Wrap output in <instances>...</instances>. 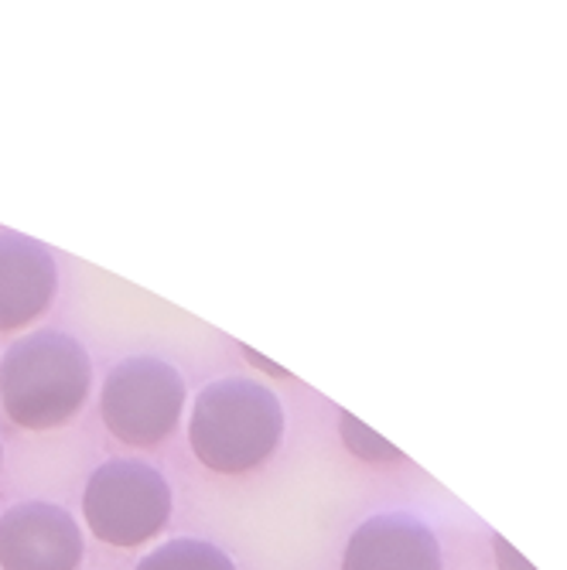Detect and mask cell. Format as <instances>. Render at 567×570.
<instances>
[{
    "label": "cell",
    "instance_id": "1",
    "mask_svg": "<svg viewBox=\"0 0 567 570\" xmlns=\"http://www.w3.org/2000/svg\"><path fill=\"white\" fill-rule=\"evenodd\" d=\"M92 386V362L79 338L41 328L18 338L0 358V406L25 431L69 424Z\"/></svg>",
    "mask_w": 567,
    "mask_h": 570
},
{
    "label": "cell",
    "instance_id": "2",
    "mask_svg": "<svg viewBox=\"0 0 567 570\" xmlns=\"http://www.w3.org/2000/svg\"><path fill=\"white\" fill-rule=\"evenodd\" d=\"M284 441V406L264 383L229 376L195 396L188 444L216 475H246L277 454Z\"/></svg>",
    "mask_w": 567,
    "mask_h": 570
},
{
    "label": "cell",
    "instance_id": "3",
    "mask_svg": "<svg viewBox=\"0 0 567 570\" xmlns=\"http://www.w3.org/2000/svg\"><path fill=\"white\" fill-rule=\"evenodd\" d=\"M82 512L96 540L134 550L165 533L172 520V485L154 464L117 458L89 475Z\"/></svg>",
    "mask_w": 567,
    "mask_h": 570
},
{
    "label": "cell",
    "instance_id": "4",
    "mask_svg": "<svg viewBox=\"0 0 567 570\" xmlns=\"http://www.w3.org/2000/svg\"><path fill=\"white\" fill-rule=\"evenodd\" d=\"M185 380L158 355H130L110 370L99 393L107 431L127 448L165 444L185 410Z\"/></svg>",
    "mask_w": 567,
    "mask_h": 570
},
{
    "label": "cell",
    "instance_id": "5",
    "mask_svg": "<svg viewBox=\"0 0 567 570\" xmlns=\"http://www.w3.org/2000/svg\"><path fill=\"white\" fill-rule=\"evenodd\" d=\"M82 533L56 502H18L0 515V567L4 570H76Z\"/></svg>",
    "mask_w": 567,
    "mask_h": 570
},
{
    "label": "cell",
    "instance_id": "6",
    "mask_svg": "<svg viewBox=\"0 0 567 570\" xmlns=\"http://www.w3.org/2000/svg\"><path fill=\"white\" fill-rule=\"evenodd\" d=\"M342 570H441V543L414 512H380L349 537Z\"/></svg>",
    "mask_w": 567,
    "mask_h": 570
},
{
    "label": "cell",
    "instance_id": "7",
    "mask_svg": "<svg viewBox=\"0 0 567 570\" xmlns=\"http://www.w3.org/2000/svg\"><path fill=\"white\" fill-rule=\"evenodd\" d=\"M59 287L56 256L21 233H0V332L41 318Z\"/></svg>",
    "mask_w": 567,
    "mask_h": 570
},
{
    "label": "cell",
    "instance_id": "8",
    "mask_svg": "<svg viewBox=\"0 0 567 570\" xmlns=\"http://www.w3.org/2000/svg\"><path fill=\"white\" fill-rule=\"evenodd\" d=\"M134 570H236V563L216 543L182 537V540H172L158 550H150Z\"/></svg>",
    "mask_w": 567,
    "mask_h": 570
},
{
    "label": "cell",
    "instance_id": "9",
    "mask_svg": "<svg viewBox=\"0 0 567 570\" xmlns=\"http://www.w3.org/2000/svg\"><path fill=\"white\" fill-rule=\"evenodd\" d=\"M339 434H342V444L355 454V458H363V461H377V464H387V461H400V448H393L387 438H380L373 428H366L359 417H352V413L342 410V417H339Z\"/></svg>",
    "mask_w": 567,
    "mask_h": 570
},
{
    "label": "cell",
    "instance_id": "10",
    "mask_svg": "<svg viewBox=\"0 0 567 570\" xmlns=\"http://www.w3.org/2000/svg\"><path fill=\"white\" fill-rule=\"evenodd\" d=\"M492 547H496V553H499V570H534V567H530L517 550H512L502 537H496Z\"/></svg>",
    "mask_w": 567,
    "mask_h": 570
},
{
    "label": "cell",
    "instance_id": "11",
    "mask_svg": "<svg viewBox=\"0 0 567 570\" xmlns=\"http://www.w3.org/2000/svg\"><path fill=\"white\" fill-rule=\"evenodd\" d=\"M243 355H246V358L253 362V366H261V370H267V376H277V380H287V376H291L287 370H281V366H277V362H267L264 355H256V352H253L250 345H243Z\"/></svg>",
    "mask_w": 567,
    "mask_h": 570
},
{
    "label": "cell",
    "instance_id": "12",
    "mask_svg": "<svg viewBox=\"0 0 567 570\" xmlns=\"http://www.w3.org/2000/svg\"><path fill=\"white\" fill-rule=\"evenodd\" d=\"M0 461H4V448H0Z\"/></svg>",
    "mask_w": 567,
    "mask_h": 570
}]
</instances>
